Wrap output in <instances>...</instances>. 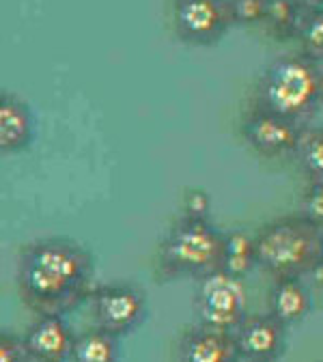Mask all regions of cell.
Listing matches in <instances>:
<instances>
[{
    "instance_id": "obj_13",
    "label": "cell",
    "mask_w": 323,
    "mask_h": 362,
    "mask_svg": "<svg viewBox=\"0 0 323 362\" xmlns=\"http://www.w3.org/2000/svg\"><path fill=\"white\" fill-rule=\"evenodd\" d=\"M310 310V293L302 279H281L269 291V313L285 326L302 322Z\"/></svg>"
},
{
    "instance_id": "obj_26",
    "label": "cell",
    "mask_w": 323,
    "mask_h": 362,
    "mask_svg": "<svg viewBox=\"0 0 323 362\" xmlns=\"http://www.w3.org/2000/svg\"><path fill=\"white\" fill-rule=\"evenodd\" d=\"M242 362H257V360H242Z\"/></svg>"
},
{
    "instance_id": "obj_12",
    "label": "cell",
    "mask_w": 323,
    "mask_h": 362,
    "mask_svg": "<svg viewBox=\"0 0 323 362\" xmlns=\"http://www.w3.org/2000/svg\"><path fill=\"white\" fill-rule=\"evenodd\" d=\"M35 136V119L24 100L13 93L0 95V151L20 153Z\"/></svg>"
},
{
    "instance_id": "obj_5",
    "label": "cell",
    "mask_w": 323,
    "mask_h": 362,
    "mask_svg": "<svg viewBox=\"0 0 323 362\" xmlns=\"http://www.w3.org/2000/svg\"><path fill=\"white\" fill-rule=\"evenodd\" d=\"M192 306L199 324L224 332H235L248 317V293L244 279L233 276L222 267L211 272L199 279Z\"/></svg>"
},
{
    "instance_id": "obj_19",
    "label": "cell",
    "mask_w": 323,
    "mask_h": 362,
    "mask_svg": "<svg viewBox=\"0 0 323 362\" xmlns=\"http://www.w3.org/2000/svg\"><path fill=\"white\" fill-rule=\"evenodd\" d=\"M230 20L237 26H257L265 22L267 0H228Z\"/></svg>"
},
{
    "instance_id": "obj_9",
    "label": "cell",
    "mask_w": 323,
    "mask_h": 362,
    "mask_svg": "<svg viewBox=\"0 0 323 362\" xmlns=\"http://www.w3.org/2000/svg\"><path fill=\"white\" fill-rule=\"evenodd\" d=\"M287 328L267 310L265 315H248L235 330V339L244 360L276 362L287 347Z\"/></svg>"
},
{
    "instance_id": "obj_15",
    "label": "cell",
    "mask_w": 323,
    "mask_h": 362,
    "mask_svg": "<svg viewBox=\"0 0 323 362\" xmlns=\"http://www.w3.org/2000/svg\"><path fill=\"white\" fill-rule=\"evenodd\" d=\"M254 265H257V240L242 229L224 233L222 269L230 272L233 276L244 279Z\"/></svg>"
},
{
    "instance_id": "obj_6",
    "label": "cell",
    "mask_w": 323,
    "mask_h": 362,
    "mask_svg": "<svg viewBox=\"0 0 323 362\" xmlns=\"http://www.w3.org/2000/svg\"><path fill=\"white\" fill-rule=\"evenodd\" d=\"M95 326L114 334L127 337L147 320V296L129 283L102 285L90 296Z\"/></svg>"
},
{
    "instance_id": "obj_10",
    "label": "cell",
    "mask_w": 323,
    "mask_h": 362,
    "mask_svg": "<svg viewBox=\"0 0 323 362\" xmlns=\"http://www.w3.org/2000/svg\"><path fill=\"white\" fill-rule=\"evenodd\" d=\"M235 332L216 330L196 324L181 334L177 343V362H242Z\"/></svg>"
},
{
    "instance_id": "obj_8",
    "label": "cell",
    "mask_w": 323,
    "mask_h": 362,
    "mask_svg": "<svg viewBox=\"0 0 323 362\" xmlns=\"http://www.w3.org/2000/svg\"><path fill=\"white\" fill-rule=\"evenodd\" d=\"M304 127L287 117L274 115L261 108H252L244 121V136L250 147L265 156L278 158L287 153H295Z\"/></svg>"
},
{
    "instance_id": "obj_24",
    "label": "cell",
    "mask_w": 323,
    "mask_h": 362,
    "mask_svg": "<svg viewBox=\"0 0 323 362\" xmlns=\"http://www.w3.org/2000/svg\"><path fill=\"white\" fill-rule=\"evenodd\" d=\"M298 3H302V5H323V0H298Z\"/></svg>"
},
{
    "instance_id": "obj_7",
    "label": "cell",
    "mask_w": 323,
    "mask_h": 362,
    "mask_svg": "<svg viewBox=\"0 0 323 362\" xmlns=\"http://www.w3.org/2000/svg\"><path fill=\"white\" fill-rule=\"evenodd\" d=\"M175 30L192 45L218 43L233 24L228 0H175Z\"/></svg>"
},
{
    "instance_id": "obj_22",
    "label": "cell",
    "mask_w": 323,
    "mask_h": 362,
    "mask_svg": "<svg viewBox=\"0 0 323 362\" xmlns=\"http://www.w3.org/2000/svg\"><path fill=\"white\" fill-rule=\"evenodd\" d=\"M0 362H33L24 337H16L11 332L0 334Z\"/></svg>"
},
{
    "instance_id": "obj_23",
    "label": "cell",
    "mask_w": 323,
    "mask_h": 362,
    "mask_svg": "<svg viewBox=\"0 0 323 362\" xmlns=\"http://www.w3.org/2000/svg\"><path fill=\"white\" fill-rule=\"evenodd\" d=\"M310 279H312V283L319 287V289H323V257L315 263V267L310 269V274H308Z\"/></svg>"
},
{
    "instance_id": "obj_11",
    "label": "cell",
    "mask_w": 323,
    "mask_h": 362,
    "mask_svg": "<svg viewBox=\"0 0 323 362\" xmlns=\"http://www.w3.org/2000/svg\"><path fill=\"white\" fill-rule=\"evenodd\" d=\"M76 337L63 315H37L24 334V343L35 362H67L71 360Z\"/></svg>"
},
{
    "instance_id": "obj_16",
    "label": "cell",
    "mask_w": 323,
    "mask_h": 362,
    "mask_svg": "<svg viewBox=\"0 0 323 362\" xmlns=\"http://www.w3.org/2000/svg\"><path fill=\"white\" fill-rule=\"evenodd\" d=\"M302 3L298 0H267L265 11V28L278 39H287L298 35L300 22L304 18Z\"/></svg>"
},
{
    "instance_id": "obj_3",
    "label": "cell",
    "mask_w": 323,
    "mask_h": 362,
    "mask_svg": "<svg viewBox=\"0 0 323 362\" xmlns=\"http://www.w3.org/2000/svg\"><path fill=\"white\" fill-rule=\"evenodd\" d=\"M321 233L302 214L276 218L254 235L257 265L274 281L304 279L321 259Z\"/></svg>"
},
{
    "instance_id": "obj_18",
    "label": "cell",
    "mask_w": 323,
    "mask_h": 362,
    "mask_svg": "<svg viewBox=\"0 0 323 362\" xmlns=\"http://www.w3.org/2000/svg\"><path fill=\"white\" fill-rule=\"evenodd\" d=\"M302 52L315 61H323V7H315L304 13L298 35Z\"/></svg>"
},
{
    "instance_id": "obj_4",
    "label": "cell",
    "mask_w": 323,
    "mask_h": 362,
    "mask_svg": "<svg viewBox=\"0 0 323 362\" xmlns=\"http://www.w3.org/2000/svg\"><path fill=\"white\" fill-rule=\"evenodd\" d=\"M224 233L209 220L181 218L160 246V272L166 279H203L222 267Z\"/></svg>"
},
{
    "instance_id": "obj_27",
    "label": "cell",
    "mask_w": 323,
    "mask_h": 362,
    "mask_svg": "<svg viewBox=\"0 0 323 362\" xmlns=\"http://www.w3.org/2000/svg\"><path fill=\"white\" fill-rule=\"evenodd\" d=\"M321 7H323V5H321Z\"/></svg>"
},
{
    "instance_id": "obj_1",
    "label": "cell",
    "mask_w": 323,
    "mask_h": 362,
    "mask_svg": "<svg viewBox=\"0 0 323 362\" xmlns=\"http://www.w3.org/2000/svg\"><path fill=\"white\" fill-rule=\"evenodd\" d=\"M93 257L67 238L35 240L18 257L20 300L35 315H65L93 296Z\"/></svg>"
},
{
    "instance_id": "obj_20",
    "label": "cell",
    "mask_w": 323,
    "mask_h": 362,
    "mask_svg": "<svg viewBox=\"0 0 323 362\" xmlns=\"http://www.w3.org/2000/svg\"><path fill=\"white\" fill-rule=\"evenodd\" d=\"M319 229H323V181H310L302 197V211Z\"/></svg>"
},
{
    "instance_id": "obj_21",
    "label": "cell",
    "mask_w": 323,
    "mask_h": 362,
    "mask_svg": "<svg viewBox=\"0 0 323 362\" xmlns=\"http://www.w3.org/2000/svg\"><path fill=\"white\" fill-rule=\"evenodd\" d=\"M181 209H183V218L207 220V216L211 211V197L201 188H190V190H186V194H183Z\"/></svg>"
},
{
    "instance_id": "obj_25",
    "label": "cell",
    "mask_w": 323,
    "mask_h": 362,
    "mask_svg": "<svg viewBox=\"0 0 323 362\" xmlns=\"http://www.w3.org/2000/svg\"><path fill=\"white\" fill-rule=\"evenodd\" d=\"M321 257H323V233H321Z\"/></svg>"
},
{
    "instance_id": "obj_17",
    "label": "cell",
    "mask_w": 323,
    "mask_h": 362,
    "mask_svg": "<svg viewBox=\"0 0 323 362\" xmlns=\"http://www.w3.org/2000/svg\"><path fill=\"white\" fill-rule=\"evenodd\" d=\"M295 158L310 181H323V127H310L302 132Z\"/></svg>"
},
{
    "instance_id": "obj_14",
    "label": "cell",
    "mask_w": 323,
    "mask_h": 362,
    "mask_svg": "<svg viewBox=\"0 0 323 362\" xmlns=\"http://www.w3.org/2000/svg\"><path fill=\"white\" fill-rule=\"evenodd\" d=\"M119 358H121L119 337L98 326L76 337L71 362H119Z\"/></svg>"
},
{
    "instance_id": "obj_2",
    "label": "cell",
    "mask_w": 323,
    "mask_h": 362,
    "mask_svg": "<svg viewBox=\"0 0 323 362\" xmlns=\"http://www.w3.org/2000/svg\"><path fill=\"white\" fill-rule=\"evenodd\" d=\"M323 102V71L319 61L300 54L276 59L259 78L254 108L293 119H310Z\"/></svg>"
}]
</instances>
